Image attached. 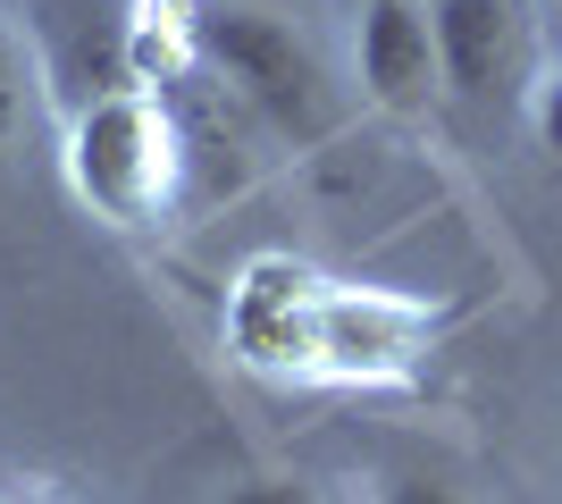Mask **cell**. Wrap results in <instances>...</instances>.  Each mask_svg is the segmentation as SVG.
<instances>
[{
    "instance_id": "9",
    "label": "cell",
    "mask_w": 562,
    "mask_h": 504,
    "mask_svg": "<svg viewBox=\"0 0 562 504\" xmlns=\"http://www.w3.org/2000/svg\"><path fill=\"white\" fill-rule=\"evenodd\" d=\"M227 504H319L303 480H244V488H227Z\"/></svg>"
},
{
    "instance_id": "6",
    "label": "cell",
    "mask_w": 562,
    "mask_h": 504,
    "mask_svg": "<svg viewBox=\"0 0 562 504\" xmlns=\"http://www.w3.org/2000/svg\"><path fill=\"white\" fill-rule=\"evenodd\" d=\"M437 68L462 101H495L520 76V0H428Z\"/></svg>"
},
{
    "instance_id": "3",
    "label": "cell",
    "mask_w": 562,
    "mask_h": 504,
    "mask_svg": "<svg viewBox=\"0 0 562 504\" xmlns=\"http://www.w3.org/2000/svg\"><path fill=\"white\" fill-rule=\"evenodd\" d=\"M428 345V303L395 287H328L311 312V379H395Z\"/></svg>"
},
{
    "instance_id": "8",
    "label": "cell",
    "mask_w": 562,
    "mask_h": 504,
    "mask_svg": "<svg viewBox=\"0 0 562 504\" xmlns=\"http://www.w3.org/2000/svg\"><path fill=\"white\" fill-rule=\"evenodd\" d=\"M378 504H470L453 480H428V471H403V480L378 488Z\"/></svg>"
},
{
    "instance_id": "5",
    "label": "cell",
    "mask_w": 562,
    "mask_h": 504,
    "mask_svg": "<svg viewBox=\"0 0 562 504\" xmlns=\"http://www.w3.org/2000/svg\"><path fill=\"white\" fill-rule=\"evenodd\" d=\"M352 68H361V93H370L378 110H395V119L428 110L437 85H446V68H437V25H428L420 0H370V9H361V43H352Z\"/></svg>"
},
{
    "instance_id": "4",
    "label": "cell",
    "mask_w": 562,
    "mask_h": 504,
    "mask_svg": "<svg viewBox=\"0 0 562 504\" xmlns=\"http://www.w3.org/2000/svg\"><path fill=\"white\" fill-rule=\"evenodd\" d=\"M311 312H319V278L278 253L244 261V278L227 287V336L252 370H303L311 379Z\"/></svg>"
},
{
    "instance_id": "2",
    "label": "cell",
    "mask_w": 562,
    "mask_h": 504,
    "mask_svg": "<svg viewBox=\"0 0 562 504\" xmlns=\"http://www.w3.org/2000/svg\"><path fill=\"white\" fill-rule=\"evenodd\" d=\"M193 43H202V59L227 68L285 135H328L336 93H328V76H319V59H311V43L285 18H269V9H202V18H193Z\"/></svg>"
},
{
    "instance_id": "10",
    "label": "cell",
    "mask_w": 562,
    "mask_h": 504,
    "mask_svg": "<svg viewBox=\"0 0 562 504\" xmlns=\"http://www.w3.org/2000/svg\"><path fill=\"white\" fill-rule=\"evenodd\" d=\"M538 135H546V152H562V76L538 93Z\"/></svg>"
},
{
    "instance_id": "1",
    "label": "cell",
    "mask_w": 562,
    "mask_h": 504,
    "mask_svg": "<svg viewBox=\"0 0 562 504\" xmlns=\"http://www.w3.org/2000/svg\"><path fill=\"white\" fill-rule=\"evenodd\" d=\"M68 177L76 193L93 202L101 219L117 227H151L177 193V126L151 93H101L85 119H76V144H68Z\"/></svg>"
},
{
    "instance_id": "7",
    "label": "cell",
    "mask_w": 562,
    "mask_h": 504,
    "mask_svg": "<svg viewBox=\"0 0 562 504\" xmlns=\"http://www.w3.org/2000/svg\"><path fill=\"white\" fill-rule=\"evenodd\" d=\"M25 135V68H18V43L0 34V144Z\"/></svg>"
}]
</instances>
